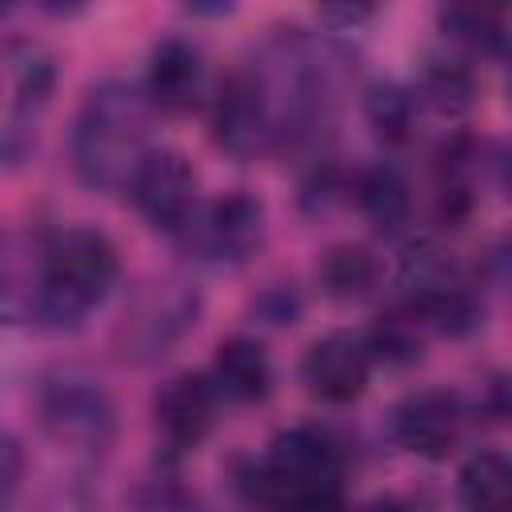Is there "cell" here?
Listing matches in <instances>:
<instances>
[{"mask_svg":"<svg viewBox=\"0 0 512 512\" xmlns=\"http://www.w3.org/2000/svg\"><path fill=\"white\" fill-rule=\"evenodd\" d=\"M152 104L140 84L108 76L88 88L72 124V168L92 192H124L148 152Z\"/></svg>","mask_w":512,"mask_h":512,"instance_id":"6da1fadb","label":"cell"},{"mask_svg":"<svg viewBox=\"0 0 512 512\" xmlns=\"http://www.w3.org/2000/svg\"><path fill=\"white\" fill-rule=\"evenodd\" d=\"M248 496L264 512H336L344 500L340 448L316 428L280 432L252 464Z\"/></svg>","mask_w":512,"mask_h":512,"instance_id":"7a4b0ae2","label":"cell"},{"mask_svg":"<svg viewBox=\"0 0 512 512\" xmlns=\"http://www.w3.org/2000/svg\"><path fill=\"white\" fill-rule=\"evenodd\" d=\"M120 256L96 228H60L44 248V276L32 324L48 332H72L116 284Z\"/></svg>","mask_w":512,"mask_h":512,"instance_id":"3957f363","label":"cell"},{"mask_svg":"<svg viewBox=\"0 0 512 512\" xmlns=\"http://www.w3.org/2000/svg\"><path fill=\"white\" fill-rule=\"evenodd\" d=\"M36 416L40 428L72 452H104L116 436V404L108 388L76 364L52 368L40 376L36 388Z\"/></svg>","mask_w":512,"mask_h":512,"instance_id":"277c9868","label":"cell"},{"mask_svg":"<svg viewBox=\"0 0 512 512\" xmlns=\"http://www.w3.org/2000/svg\"><path fill=\"white\" fill-rule=\"evenodd\" d=\"M200 288L176 276H164L148 288H140V296L128 304L120 328H116V348L124 360L132 364H148L160 360L172 344H180L196 320H200Z\"/></svg>","mask_w":512,"mask_h":512,"instance_id":"5b68a950","label":"cell"},{"mask_svg":"<svg viewBox=\"0 0 512 512\" xmlns=\"http://www.w3.org/2000/svg\"><path fill=\"white\" fill-rule=\"evenodd\" d=\"M180 248L212 268H240L264 244V204L252 192H228L212 204H196L192 220L176 232Z\"/></svg>","mask_w":512,"mask_h":512,"instance_id":"8992f818","label":"cell"},{"mask_svg":"<svg viewBox=\"0 0 512 512\" xmlns=\"http://www.w3.org/2000/svg\"><path fill=\"white\" fill-rule=\"evenodd\" d=\"M212 140L232 160H252L276 148V120L256 68H236L212 100Z\"/></svg>","mask_w":512,"mask_h":512,"instance_id":"52a82bcc","label":"cell"},{"mask_svg":"<svg viewBox=\"0 0 512 512\" xmlns=\"http://www.w3.org/2000/svg\"><path fill=\"white\" fill-rule=\"evenodd\" d=\"M124 192L136 204V212L156 232H168V236H176L200 204L196 200V172H192L188 156L176 148H148Z\"/></svg>","mask_w":512,"mask_h":512,"instance_id":"ba28073f","label":"cell"},{"mask_svg":"<svg viewBox=\"0 0 512 512\" xmlns=\"http://www.w3.org/2000/svg\"><path fill=\"white\" fill-rule=\"evenodd\" d=\"M388 428L404 452L424 456V460H440L464 436V404L448 388H420V392H408L392 408Z\"/></svg>","mask_w":512,"mask_h":512,"instance_id":"9c48e42d","label":"cell"},{"mask_svg":"<svg viewBox=\"0 0 512 512\" xmlns=\"http://www.w3.org/2000/svg\"><path fill=\"white\" fill-rule=\"evenodd\" d=\"M216 408H220V396H216V388H212L208 376H200V372L172 376V380L156 392V400H152L156 436H160L164 448H172V452H192V448H200L204 436L212 432Z\"/></svg>","mask_w":512,"mask_h":512,"instance_id":"30bf717a","label":"cell"},{"mask_svg":"<svg viewBox=\"0 0 512 512\" xmlns=\"http://www.w3.org/2000/svg\"><path fill=\"white\" fill-rule=\"evenodd\" d=\"M368 372H372V356L364 348V336L348 332V328H336V332L320 336L304 352V364H300V376H304L308 392L328 400V404L356 400L368 384Z\"/></svg>","mask_w":512,"mask_h":512,"instance_id":"8fae6325","label":"cell"},{"mask_svg":"<svg viewBox=\"0 0 512 512\" xmlns=\"http://www.w3.org/2000/svg\"><path fill=\"white\" fill-rule=\"evenodd\" d=\"M48 236L8 228L0 232V324H24L36 316Z\"/></svg>","mask_w":512,"mask_h":512,"instance_id":"7c38bea8","label":"cell"},{"mask_svg":"<svg viewBox=\"0 0 512 512\" xmlns=\"http://www.w3.org/2000/svg\"><path fill=\"white\" fill-rule=\"evenodd\" d=\"M144 96L160 112H188L200 92H204V56L196 44L180 36H164L148 52V72H144Z\"/></svg>","mask_w":512,"mask_h":512,"instance_id":"4fadbf2b","label":"cell"},{"mask_svg":"<svg viewBox=\"0 0 512 512\" xmlns=\"http://www.w3.org/2000/svg\"><path fill=\"white\" fill-rule=\"evenodd\" d=\"M208 380H212L216 396L236 400V404H252V400H264L272 388V360L256 336H232L216 348Z\"/></svg>","mask_w":512,"mask_h":512,"instance_id":"5bb4252c","label":"cell"},{"mask_svg":"<svg viewBox=\"0 0 512 512\" xmlns=\"http://www.w3.org/2000/svg\"><path fill=\"white\" fill-rule=\"evenodd\" d=\"M352 192H356V204H360L364 220L380 236H400L404 224L412 220V188H408V176L396 164H388V160L364 168L352 180Z\"/></svg>","mask_w":512,"mask_h":512,"instance_id":"9a60e30c","label":"cell"},{"mask_svg":"<svg viewBox=\"0 0 512 512\" xmlns=\"http://www.w3.org/2000/svg\"><path fill=\"white\" fill-rule=\"evenodd\" d=\"M320 288L332 296V300H344V304H356V300H368L376 288H380V260L372 248L364 244H336L324 252L320 260Z\"/></svg>","mask_w":512,"mask_h":512,"instance_id":"2e32d148","label":"cell"},{"mask_svg":"<svg viewBox=\"0 0 512 512\" xmlns=\"http://www.w3.org/2000/svg\"><path fill=\"white\" fill-rule=\"evenodd\" d=\"M424 316L408 304L388 308L384 316H376V324L364 332V348L372 356V364H388V368H408L424 356Z\"/></svg>","mask_w":512,"mask_h":512,"instance_id":"e0dca14e","label":"cell"},{"mask_svg":"<svg viewBox=\"0 0 512 512\" xmlns=\"http://www.w3.org/2000/svg\"><path fill=\"white\" fill-rule=\"evenodd\" d=\"M464 512H512V468L500 452H476L460 468Z\"/></svg>","mask_w":512,"mask_h":512,"instance_id":"ac0fdd59","label":"cell"},{"mask_svg":"<svg viewBox=\"0 0 512 512\" xmlns=\"http://www.w3.org/2000/svg\"><path fill=\"white\" fill-rule=\"evenodd\" d=\"M472 92H476L472 72H468L460 60H428V64L420 68L416 88H412L416 104L424 100V104H428L432 112H440V116H460V112H468Z\"/></svg>","mask_w":512,"mask_h":512,"instance_id":"d6986e66","label":"cell"},{"mask_svg":"<svg viewBox=\"0 0 512 512\" xmlns=\"http://www.w3.org/2000/svg\"><path fill=\"white\" fill-rule=\"evenodd\" d=\"M416 96H412V88H404V84H396V80H376V84H368V92H364V116H368V124L376 128V136L380 140H388V144H404L408 136H412V128H416Z\"/></svg>","mask_w":512,"mask_h":512,"instance_id":"ffe728a7","label":"cell"},{"mask_svg":"<svg viewBox=\"0 0 512 512\" xmlns=\"http://www.w3.org/2000/svg\"><path fill=\"white\" fill-rule=\"evenodd\" d=\"M440 28H444L452 40H460V44L484 52V56H504L508 20H504V12H496V8L448 4V8H440Z\"/></svg>","mask_w":512,"mask_h":512,"instance_id":"44dd1931","label":"cell"},{"mask_svg":"<svg viewBox=\"0 0 512 512\" xmlns=\"http://www.w3.org/2000/svg\"><path fill=\"white\" fill-rule=\"evenodd\" d=\"M52 84H56V68L44 52H28L16 68V112L20 116H32L48 104L52 96Z\"/></svg>","mask_w":512,"mask_h":512,"instance_id":"7402d4cb","label":"cell"},{"mask_svg":"<svg viewBox=\"0 0 512 512\" xmlns=\"http://www.w3.org/2000/svg\"><path fill=\"white\" fill-rule=\"evenodd\" d=\"M252 316L272 324V328H284V324H296L300 316V292L292 284H268L256 300H252Z\"/></svg>","mask_w":512,"mask_h":512,"instance_id":"603a6c76","label":"cell"},{"mask_svg":"<svg viewBox=\"0 0 512 512\" xmlns=\"http://www.w3.org/2000/svg\"><path fill=\"white\" fill-rule=\"evenodd\" d=\"M24 480V448L16 436L0 432V512H12Z\"/></svg>","mask_w":512,"mask_h":512,"instance_id":"cb8c5ba5","label":"cell"},{"mask_svg":"<svg viewBox=\"0 0 512 512\" xmlns=\"http://www.w3.org/2000/svg\"><path fill=\"white\" fill-rule=\"evenodd\" d=\"M372 16V8H320V20H332V24H360V20H368Z\"/></svg>","mask_w":512,"mask_h":512,"instance_id":"d4e9b609","label":"cell"},{"mask_svg":"<svg viewBox=\"0 0 512 512\" xmlns=\"http://www.w3.org/2000/svg\"><path fill=\"white\" fill-rule=\"evenodd\" d=\"M188 12L192 16H228L232 4H188Z\"/></svg>","mask_w":512,"mask_h":512,"instance_id":"484cf974","label":"cell"},{"mask_svg":"<svg viewBox=\"0 0 512 512\" xmlns=\"http://www.w3.org/2000/svg\"><path fill=\"white\" fill-rule=\"evenodd\" d=\"M364 512H404V508L392 504V500H380V504H372V508H364Z\"/></svg>","mask_w":512,"mask_h":512,"instance_id":"4316f807","label":"cell"}]
</instances>
